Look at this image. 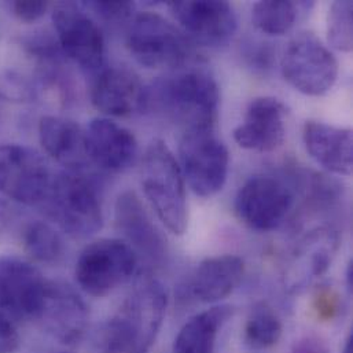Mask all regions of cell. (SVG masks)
<instances>
[{"label":"cell","instance_id":"cell-23","mask_svg":"<svg viewBox=\"0 0 353 353\" xmlns=\"http://www.w3.org/2000/svg\"><path fill=\"white\" fill-rule=\"evenodd\" d=\"M301 3L290 0L257 1L252 8V22L263 33L281 36L292 30L299 19Z\"/></svg>","mask_w":353,"mask_h":353},{"label":"cell","instance_id":"cell-20","mask_svg":"<svg viewBox=\"0 0 353 353\" xmlns=\"http://www.w3.org/2000/svg\"><path fill=\"white\" fill-rule=\"evenodd\" d=\"M39 139L57 163L69 171H85V135L79 124L58 116H44L39 123Z\"/></svg>","mask_w":353,"mask_h":353},{"label":"cell","instance_id":"cell-19","mask_svg":"<svg viewBox=\"0 0 353 353\" xmlns=\"http://www.w3.org/2000/svg\"><path fill=\"white\" fill-rule=\"evenodd\" d=\"M303 141L311 159L326 171L343 176L352 174V130L307 121L303 130Z\"/></svg>","mask_w":353,"mask_h":353},{"label":"cell","instance_id":"cell-9","mask_svg":"<svg viewBox=\"0 0 353 353\" xmlns=\"http://www.w3.org/2000/svg\"><path fill=\"white\" fill-rule=\"evenodd\" d=\"M293 205V190L283 180L268 175L249 179L235 196V213L239 220L261 232L281 227Z\"/></svg>","mask_w":353,"mask_h":353},{"label":"cell","instance_id":"cell-25","mask_svg":"<svg viewBox=\"0 0 353 353\" xmlns=\"http://www.w3.org/2000/svg\"><path fill=\"white\" fill-rule=\"evenodd\" d=\"M22 243L29 257L37 263L55 264L63 256V241L61 235L44 221L29 224L23 231Z\"/></svg>","mask_w":353,"mask_h":353},{"label":"cell","instance_id":"cell-32","mask_svg":"<svg viewBox=\"0 0 353 353\" xmlns=\"http://www.w3.org/2000/svg\"><path fill=\"white\" fill-rule=\"evenodd\" d=\"M347 286H348V290L352 292L353 288V264L352 261H350L348 264V268H347Z\"/></svg>","mask_w":353,"mask_h":353},{"label":"cell","instance_id":"cell-14","mask_svg":"<svg viewBox=\"0 0 353 353\" xmlns=\"http://www.w3.org/2000/svg\"><path fill=\"white\" fill-rule=\"evenodd\" d=\"M114 220L119 232L139 256L149 264L161 267L168 257L167 241L152 221L141 198L135 191H124L119 195L114 208Z\"/></svg>","mask_w":353,"mask_h":353},{"label":"cell","instance_id":"cell-5","mask_svg":"<svg viewBox=\"0 0 353 353\" xmlns=\"http://www.w3.org/2000/svg\"><path fill=\"white\" fill-rule=\"evenodd\" d=\"M127 47L135 61L149 69H181L194 55L192 43L179 28L149 11L132 19Z\"/></svg>","mask_w":353,"mask_h":353},{"label":"cell","instance_id":"cell-29","mask_svg":"<svg viewBox=\"0 0 353 353\" xmlns=\"http://www.w3.org/2000/svg\"><path fill=\"white\" fill-rule=\"evenodd\" d=\"M19 345V336L10 318L0 311V353H12Z\"/></svg>","mask_w":353,"mask_h":353},{"label":"cell","instance_id":"cell-2","mask_svg":"<svg viewBox=\"0 0 353 353\" xmlns=\"http://www.w3.org/2000/svg\"><path fill=\"white\" fill-rule=\"evenodd\" d=\"M168 307L164 285L143 278L109 319L102 333L105 353H149L163 327Z\"/></svg>","mask_w":353,"mask_h":353},{"label":"cell","instance_id":"cell-18","mask_svg":"<svg viewBox=\"0 0 353 353\" xmlns=\"http://www.w3.org/2000/svg\"><path fill=\"white\" fill-rule=\"evenodd\" d=\"M145 90L134 70L112 66L101 70L92 87L91 101L94 108L106 116L125 117L143 112Z\"/></svg>","mask_w":353,"mask_h":353},{"label":"cell","instance_id":"cell-30","mask_svg":"<svg viewBox=\"0 0 353 353\" xmlns=\"http://www.w3.org/2000/svg\"><path fill=\"white\" fill-rule=\"evenodd\" d=\"M290 353H330L327 343L318 336H307L299 340Z\"/></svg>","mask_w":353,"mask_h":353},{"label":"cell","instance_id":"cell-26","mask_svg":"<svg viewBox=\"0 0 353 353\" xmlns=\"http://www.w3.org/2000/svg\"><path fill=\"white\" fill-rule=\"evenodd\" d=\"M329 44L343 52L353 47V4L350 0H337L329 8L327 15Z\"/></svg>","mask_w":353,"mask_h":353},{"label":"cell","instance_id":"cell-6","mask_svg":"<svg viewBox=\"0 0 353 353\" xmlns=\"http://www.w3.org/2000/svg\"><path fill=\"white\" fill-rule=\"evenodd\" d=\"M139 259L123 239L103 238L84 248L76 263V281L92 297H106L132 279Z\"/></svg>","mask_w":353,"mask_h":353},{"label":"cell","instance_id":"cell-1","mask_svg":"<svg viewBox=\"0 0 353 353\" xmlns=\"http://www.w3.org/2000/svg\"><path fill=\"white\" fill-rule=\"evenodd\" d=\"M220 91L213 76L199 68H181L145 90V112H154L188 130L214 128Z\"/></svg>","mask_w":353,"mask_h":353},{"label":"cell","instance_id":"cell-12","mask_svg":"<svg viewBox=\"0 0 353 353\" xmlns=\"http://www.w3.org/2000/svg\"><path fill=\"white\" fill-rule=\"evenodd\" d=\"M168 8L191 43L212 48L227 46L236 29L238 19L234 7L219 0H177Z\"/></svg>","mask_w":353,"mask_h":353},{"label":"cell","instance_id":"cell-15","mask_svg":"<svg viewBox=\"0 0 353 353\" xmlns=\"http://www.w3.org/2000/svg\"><path fill=\"white\" fill-rule=\"evenodd\" d=\"M85 135V153L88 161L110 174L130 170L138 159L139 146L135 135L109 119H94Z\"/></svg>","mask_w":353,"mask_h":353},{"label":"cell","instance_id":"cell-7","mask_svg":"<svg viewBox=\"0 0 353 353\" xmlns=\"http://www.w3.org/2000/svg\"><path fill=\"white\" fill-rule=\"evenodd\" d=\"M281 72L296 91L308 97H322L337 81L339 61L314 33L301 32L286 46Z\"/></svg>","mask_w":353,"mask_h":353},{"label":"cell","instance_id":"cell-11","mask_svg":"<svg viewBox=\"0 0 353 353\" xmlns=\"http://www.w3.org/2000/svg\"><path fill=\"white\" fill-rule=\"evenodd\" d=\"M52 22L62 52L85 72L101 70L105 62V39L97 22L74 3L58 4Z\"/></svg>","mask_w":353,"mask_h":353},{"label":"cell","instance_id":"cell-10","mask_svg":"<svg viewBox=\"0 0 353 353\" xmlns=\"http://www.w3.org/2000/svg\"><path fill=\"white\" fill-rule=\"evenodd\" d=\"M52 176L47 163L34 150L19 145H0V192L25 203H41Z\"/></svg>","mask_w":353,"mask_h":353},{"label":"cell","instance_id":"cell-13","mask_svg":"<svg viewBox=\"0 0 353 353\" xmlns=\"http://www.w3.org/2000/svg\"><path fill=\"white\" fill-rule=\"evenodd\" d=\"M48 281L40 271L15 256L0 257V311L8 318L36 321Z\"/></svg>","mask_w":353,"mask_h":353},{"label":"cell","instance_id":"cell-8","mask_svg":"<svg viewBox=\"0 0 353 353\" xmlns=\"http://www.w3.org/2000/svg\"><path fill=\"white\" fill-rule=\"evenodd\" d=\"M179 167L190 188L202 198L217 194L225 184L230 154L214 128L188 130L179 146Z\"/></svg>","mask_w":353,"mask_h":353},{"label":"cell","instance_id":"cell-33","mask_svg":"<svg viewBox=\"0 0 353 353\" xmlns=\"http://www.w3.org/2000/svg\"><path fill=\"white\" fill-rule=\"evenodd\" d=\"M343 353H353V334H350L348 340L345 341V347Z\"/></svg>","mask_w":353,"mask_h":353},{"label":"cell","instance_id":"cell-31","mask_svg":"<svg viewBox=\"0 0 353 353\" xmlns=\"http://www.w3.org/2000/svg\"><path fill=\"white\" fill-rule=\"evenodd\" d=\"M8 220H10V213H8V209L7 206L0 202V234L4 231V228L7 227L8 224Z\"/></svg>","mask_w":353,"mask_h":353},{"label":"cell","instance_id":"cell-28","mask_svg":"<svg viewBox=\"0 0 353 353\" xmlns=\"http://www.w3.org/2000/svg\"><path fill=\"white\" fill-rule=\"evenodd\" d=\"M48 8L47 1H14L11 4V10L18 19L22 22H34L41 18Z\"/></svg>","mask_w":353,"mask_h":353},{"label":"cell","instance_id":"cell-34","mask_svg":"<svg viewBox=\"0 0 353 353\" xmlns=\"http://www.w3.org/2000/svg\"><path fill=\"white\" fill-rule=\"evenodd\" d=\"M58 353H66V352H58Z\"/></svg>","mask_w":353,"mask_h":353},{"label":"cell","instance_id":"cell-3","mask_svg":"<svg viewBox=\"0 0 353 353\" xmlns=\"http://www.w3.org/2000/svg\"><path fill=\"white\" fill-rule=\"evenodd\" d=\"M47 214L70 236L87 238L103 225L99 188L85 171H69L52 177L41 202Z\"/></svg>","mask_w":353,"mask_h":353},{"label":"cell","instance_id":"cell-27","mask_svg":"<svg viewBox=\"0 0 353 353\" xmlns=\"http://www.w3.org/2000/svg\"><path fill=\"white\" fill-rule=\"evenodd\" d=\"M84 6L91 8L94 12H97V15H99L103 21L109 23H121L124 21H128L135 10L134 3L131 1L99 0L84 3Z\"/></svg>","mask_w":353,"mask_h":353},{"label":"cell","instance_id":"cell-24","mask_svg":"<svg viewBox=\"0 0 353 353\" xmlns=\"http://www.w3.org/2000/svg\"><path fill=\"white\" fill-rule=\"evenodd\" d=\"M282 322L267 303L256 304L245 326V341L256 351L268 350L276 345L282 337Z\"/></svg>","mask_w":353,"mask_h":353},{"label":"cell","instance_id":"cell-16","mask_svg":"<svg viewBox=\"0 0 353 353\" xmlns=\"http://www.w3.org/2000/svg\"><path fill=\"white\" fill-rule=\"evenodd\" d=\"M36 321L55 340L72 345L85 334L90 312L85 303L70 286L48 282L43 307Z\"/></svg>","mask_w":353,"mask_h":353},{"label":"cell","instance_id":"cell-22","mask_svg":"<svg viewBox=\"0 0 353 353\" xmlns=\"http://www.w3.org/2000/svg\"><path fill=\"white\" fill-rule=\"evenodd\" d=\"M231 305H216L192 316L179 332L174 353H214L219 332L232 318Z\"/></svg>","mask_w":353,"mask_h":353},{"label":"cell","instance_id":"cell-17","mask_svg":"<svg viewBox=\"0 0 353 353\" xmlns=\"http://www.w3.org/2000/svg\"><path fill=\"white\" fill-rule=\"evenodd\" d=\"M286 106L276 98L261 97L250 102L243 121L234 130V141L245 150L271 153L286 138Z\"/></svg>","mask_w":353,"mask_h":353},{"label":"cell","instance_id":"cell-4","mask_svg":"<svg viewBox=\"0 0 353 353\" xmlns=\"http://www.w3.org/2000/svg\"><path fill=\"white\" fill-rule=\"evenodd\" d=\"M142 187L163 224L172 234L183 235L188 224L184 177L174 153L161 139H154L146 149Z\"/></svg>","mask_w":353,"mask_h":353},{"label":"cell","instance_id":"cell-21","mask_svg":"<svg viewBox=\"0 0 353 353\" xmlns=\"http://www.w3.org/2000/svg\"><path fill=\"white\" fill-rule=\"evenodd\" d=\"M243 272L245 263L238 256L224 254L206 259L195 270L188 292L201 303H217L239 286Z\"/></svg>","mask_w":353,"mask_h":353}]
</instances>
